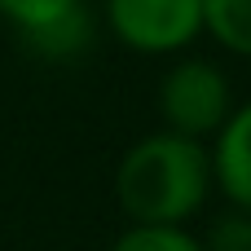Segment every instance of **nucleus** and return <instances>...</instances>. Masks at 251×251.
I'll return each instance as SVG.
<instances>
[{
    "label": "nucleus",
    "instance_id": "nucleus-8",
    "mask_svg": "<svg viewBox=\"0 0 251 251\" xmlns=\"http://www.w3.org/2000/svg\"><path fill=\"white\" fill-rule=\"evenodd\" d=\"M79 4H88V0H0V22H9L18 31V40H22V35L57 22L62 13H71Z\"/></svg>",
    "mask_w": 251,
    "mask_h": 251
},
{
    "label": "nucleus",
    "instance_id": "nucleus-6",
    "mask_svg": "<svg viewBox=\"0 0 251 251\" xmlns=\"http://www.w3.org/2000/svg\"><path fill=\"white\" fill-rule=\"evenodd\" d=\"M203 40L251 62V0H203Z\"/></svg>",
    "mask_w": 251,
    "mask_h": 251
},
{
    "label": "nucleus",
    "instance_id": "nucleus-5",
    "mask_svg": "<svg viewBox=\"0 0 251 251\" xmlns=\"http://www.w3.org/2000/svg\"><path fill=\"white\" fill-rule=\"evenodd\" d=\"M97 13L88 9V4H79V9H71V13H62L57 22H49V26H40V31H31V35H22V44L35 53V57H44V62H75L84 49H93V40H97Z\"/></svg>",
    "mask_w": 251,
    "mask_h": 251
},
{
    "label": "nucleus",
    "instance_id": "nucleus-9",
    "mask_svg": "<svg viewBox=\"0 0 251 251\" xmlns=\"http://www.w3.org/2000/svg\"><path fill=\"white\" fill-rule=\"evenodd\" d=\"M199 238H203V251H251V212H238V207L221 212Z\"/></svg>",
    "mask_w": 251,
    "mask_h": 251
},
{
    "label": "nucleus",
    "instance_id": "nucleus-7",
    "mask_svg": "<svg viewBox=\"0 0 251 251\" xmlns=\"http://www.w3.org/2000/svg\"><path fill=\"white\" fill-rule=\"evenodd\" d=\"M110 251H203V238L190 225H128Z\"/></svg>",
    "mask_w": 251,
    "mask_h": 251
},
{
    "label": "nucleus",
    "instance_id": "nucleus-4",
    "mask_svg": "<svg viewBox=\"0 0 251 251\" xmlns=\"http://www.w3.org/2000/svg\"><path fill=\"white\" fill-rule=\"evenodd\" d=\"M207 154H212L216 194L229 207L251 212V97L229 110V119L207 141Z\"/></svg>",
    "mask_w": 251,
    "mask_h": 251
},
{
    "label": "nucleus",
    "instance_id": "nucleus-1",
    "mask_svg": "<svg viewBox=\"0 0 251 251\" xmlns=\"http://www.w3.org/2000/svg\"><path fill=\"white\" fill-rule=\"evenodd\" d=\"M216 194L207 141L181 132L137 137L115 168V203L128 225H190Z\"/></svg>",
    "mask_w": 251,
    "mask_h": 251
},
{
    "label": "nucleus",
    "instance_id": "nucleus-2",
    "mask_svg": "<svg viewBox=\"0 0 251 251\" xmlns=\"http://www.w3.org/2000/svg\"><path fill=\"white\" fill-rule=\"evenodd\" d=\"M234 106H238L234 79L216 57H203L194 49L181 57H168L159 88H154V110H159V124L168 132L212 141Z\"/></svg>",
    "mask_w": 251,
    "mask_h": 251
},
{
    "label": "nucleus",
    "instance_id": "nucleus-3",
    "mask_svg": "<svg viewBox=\"0 0 251 251\" xmlns=\"http://www.w3.org/2000/svg\"><path fill=\"white\" fill-rule=\"evenodd\" d=\"M97 26L137 57H181L203 40V0H101Z\"/></svg>",
    "mask_w": 251,
    "mask_h": 251
}]
</instances>
